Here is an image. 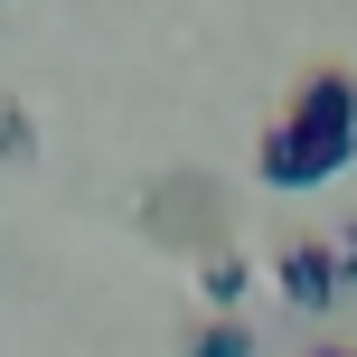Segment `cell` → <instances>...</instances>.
Segmentation results:
<instances>
[{
  "mask_svg": "<svg viewBox=\"0 0 357 357\" xmlns=\"http://www.w3.org/2000/svg\"><path fill=\"white\" fill-rule=\"evenodd\" d=\"M348 151H357V75H348V66H320V75L282 104V123L264 132L254 169H264L273 188H320V178L348 169Z\"/></svg>",
  "mask_w": 357,
  "mask_h": 357,
  "instance_id": "6da1fadb",
  "label": "cell"
},
{
  "mask_svg": "<svg viewBox=\"0 0 357 357\" xmlns=\"http://www.w3.org/2000/svg\"><path fill=\"white\" fill-rule=\"evenodd\" d=\"M273 282L291 310H329L348 291V264H339V245H273Z\"/></svg>",
  "mask_w": 357,
  "mask_h": 357,
  "instance_id": "7a4b0ae2",
  "label": "cell"
},
{
  "mask_svg": "<svg viewBox=\"0 0 357 357\" xmlns=\"http://www.w3.org/2000/svg\"><path fill=\"white\" fill-rule=\"evenodd\" d=\"M197 291H207V310L245 301V254H235V245H207V254H197Z\"/></svg>",
  "mask_w": 357,
  "mask_h": 357,
  "instance_id": "3957f363",
  "label": "cell"
},
{
  "mask_svg": "<svg viewBox=\"0 0 357 357\" xmlns=\"http://www.w3.org/2000/svg\"><path fill=\"white\" fill-rule=\"evenodd\" d=\"M188 357H254V329L235 320V310H207V320L188 329Z\"/></svg>",
  "mask_w": 357,
  "mask_h": 357,
  "instance_id": "277c9868",
  "label": "cell"
},
{
  "mask_svg": "<svg viewBox=\"0 0 357 357\" xmlns=\"http://www.w3.org/2000/svg\"><path fill=\"white\" fill-rule=\"evenodd\" d=\"M0 160H38V123L19 104H0Z\"/></svg>",
  "mask_w": 357,
  "mask_h": 357,
  "instance_id": "5b68a950",
  "label": "cell"
},
{
  "mask_svg": "<svg viewBox=\"0 0 357 357\" xmlns=\"http://www.w3.org/2000/svg\"><path fill=\"white\" fill-rule=\"evenodd\" d=\"M339 264H348V273H357V226H339Z\"/></svg>",
  "mask_w": 357,
  "mask_h": 357,
  "instance_id": "8992f818",
  "label": "cell"
},
{
  "mask_svg": "<svg viewBox=\"0 0 357 357\" xmlns=\"http://www.w3.org/2000/svg\"><path fill=\"white\" fill-rule=\"evenodd\" d=\"M310 357H357V348H310Z\"/></svg>",
  "mask_w": 357,
  "mask_h": 357,
  "instance_id": "52a82bcc",
  "label": "cell"
}]
</instances>
